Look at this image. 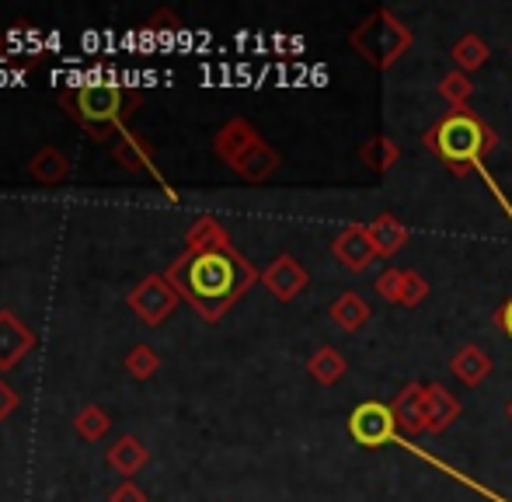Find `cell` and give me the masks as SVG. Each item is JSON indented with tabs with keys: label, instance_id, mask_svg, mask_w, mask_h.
Returning <instances> with one entry per match:
<instances>
[{
	"label": "cell",
	"instance_id": "1",
	"mask_svg": "<svg viewBox=\"0 0 512 502\" xmlns=\"http://www.w3.org/2000/svg\"><path fill=\"white\" fill-rule=\"evenodd\" d=\"M175 293L189 300L199 311V318L220 321L251 286L258 283V272L244 255H237L234 245L209 248V251H185L164 272Z\"/></svg>",
	"mask_w": 512,
	"mask_h": 502
},
{
	"label": "cell",
	"instance_id": "2",
	"mask_svg": "<svg viewBox=\"0 0 512 502\" xmlns=\"http://www.w3.org/2000/svg\"><path fill=\"white\" fill-rule=\"evenodd\" d=\"M143 98L119 84H81L74 91H63L60 105L91 140L115 143L126 133V112H133Z\"/></svg>",
	"mask_w": 512,
	"mask_h": 502
},
{
	"label": "cell",
	"instance_id": "3",
	"mask_svg": "<svg viewBox=\"0 0 512 502\" xmlns=\"http://www.w3.org/2000/svg\"><path fill=\"white\" fill-rule=\"evenodd\" d=\"M422 143L439 157L443 164H450V171L467 175V171H478L485 164V154H492L499 136L488 129V123H481L471 112H450L443 116L429 133L422 136Z\"/></svg>",
	"mask_w": 512,
	"mask_h": 502
},
{
	"label": "cell",
	"instance_id": "4",
	"mask_svg": "<svg viewBox=\"0 0 512 502\" xmlns=\"http://www.w3.org/2000/svg\"><path fill=\"white\" fill-rule=\"evenodd\" d=\"M352 49H356L359 56H363L370 67H391L394 60H401V56L408 53L411 46V32L405 21L394 18L387 7H380V11H373L370 18L363 21V25L352 32Z\"/></svg>",
	"mask_w": 512,
	"mask_h": 502
},
{
	"label": "cell",
	"instance_id": "5",
	"mask_svg": "<svg viewBox=\"0 0 512 502\" xmlns=\"http://www.w3.org/2000/svg\"><path fill=\"white\" fill-rule=\"evenodd\" d=\"M349 436L359 447L380 450L387 443H398V419H394V408L384 401H363V405L352 408L349 415Z\"/></svg>",
	"mask_w": 512,
	"mask_h": 502
},
{
	"label": "cell",
	"instance_id": "6",
	"mask_svg": "<svg viewBox=\"0 0 512 502\" xmlns=\"http://www.w3.org/2000/svg\"><path fill=\"white\" fill-rule=\"evenodd\" d=\"M126 300H129V307L140 314V321L161 325V321H168L171 314H175V307L182 297H178L175 286H171L164 276H147L133 286V293H129Z\"/></svg>",
	"mask_w": 512,
	"mask_h": 502
},
{
	"label": "cell",
	"instance_id": "7",
	"mask_svg": "<svg viewBox=\"0 0 512 502\" xmlns=\"http://www.w3.org/2000/svg\"><path fill=\"white\" fill-rule=\"evenodd\" d=\"M112 154L115 161L122 164V168L129 171V175H150L157 185H164V192H168V199L175 203V189H171L168 182H164V175L154 168V147H150L147 140H143L140 133H133V129H126V133L119 136V140L112 143Z\"/></svg>",
	"mask_w": 512,
	"mask_h": 502
},
{
	"label": "cell",
	"instance_id": "8",
	"mask_svg": "<svg viewBox=\"0 0 512 502\" xmlns=\"http://www.w3.org/2000/svg\"><path fill=\"white\" fill-rule=\"evenodd\" d=\"M258 283H262L276 300H293V297H300V293H304L307 269L293 255H279V258H272V262L265 265V272H262V279H258Z\"/></svg>",
	"mask_w": 512,
	"mask_h": 502
},
{
	"label": "cell",
	"instance_id": "9",
	"mask_svg": "<svg viewBox=\"0 0 512 502\" xmlns=\"http://www.w3.org/2000/svg\"><path fill=\"white\" fill-rule=\"evenodd\" d=\"M331 251H335V258H338V262H342L349 272L370 269V262L377 258V251H373V241H370V231H366L363 224L345 227V231L335 238V245H331Z\"/></svg>",
	"mask_w": 512,
	"mask_h": 502
},
{
	"label": "cell",
	"instance_id": "10",
	"mask_svg": "<svg viewBox=\"0 0 512 502\" xmlns=\"http://www.w3.org/2000/svg\"><path fill=\"white\" fill-rule=\"evenodd\" d=\"M35 349V335L11 311H0V370H11Z\"/></svg>",
	"mask_w": 512,
	"mask_h": 502
},
{
	"label": "cell",
	"instance_id": "11",
	"mask_svg": "<svg viewBox=\"0 0 512 502\" xmlns=\"http://www.w3.org/2000/svg\"><path fill=\"white\" fill-rule=\"evenodd\" d=\"M460 419V401L450 387L429 384L425 387V433H443Z\"/></svg>",
	"mask_w": 512,
	"mask_h": 502
},
{
	"label": "cell",
	"instance_id": "12",
	"mask_svg": "<svg viewBox=\"0 0 512 502\" xmlns=\"http://www.w3.org/2000/svg\"><path fill=\"white\" fill-rule=\"evenodd\" d=\"M230 168H234L244 182H255V185L269 182V178L276 175V168H279V154L265 140H255L234 164H230Z\"/></svg>",
	"mask_w": 512,
	"mask_h": 502
},
{
	"label": "cell",
	"instance_id": "13",
	"mask_svg": "<svg viewBox=\"0 0 512 502\" xmlns=\"http://www.w3.org/2000/svg\"><path fill=\"white\" fill-rule=\"evenodd\" d=\"M394 419H398V429H405L408 436L425 433V387L422 384H405L394 398Z\"/></svg>",
	"mask_w": 512,
	"mask_h": 502
},
{
	"label": "cell",
	"instance_id": "14",
	"mask_svg": "<svg viewBox=\"0 0 512 502\" xmlns=\"http://www.w3.org/2000/svg\"><path fill=\"white\" fill-rule=\"evenodd\" d=\"M255 140H262L258 136V129L248 123V119H230L227 126L216 133V140H213V154L220 157L223 164H234L237 157L244 154V150L251 147Z\"/></svg>",
	"mask_w": 512,
	"mask_h": 502
},
{
	"label": "cell",
	"instance_id": "15",
	"mask_svg": "<svg viewBox=\"0 0 512 502\" xmlns=\"http://www.w3.org/2000/svg\"><path fill=\"white\" fill-rule=\"evenodd\" d=\"M370 241H373V251H377V258H394L401 248L408 245V224H401L394 213H380L377 220H373L370 227Z\"/></svg>",
	"mask_w": 512,
	"mask_h": 502
},
{
	"label": "cell",
	"instance_id": "16",
	"mask_svg": "<svg viewBox=\"0 0 512 502\" xmlns=\"http://www.w3.org/2000/svg\"><path fill=\"white\" fill-rule=\"evenodd\" d=\"M28 175L39 185H60L70 175V157L60 147H42L39 154L28 161Z\"/></svg>",
	"mask_w": 512,
	"mask_h": 502
},
{
	"label": "cell",
	"instance_id": "17",
	"mask_svg": "<svg viewBox=\"0 0 512 502\" xmlns=\"http://www.w3.org/2000/svg\"><path fill=\"white\" fill-rule=\"evenodd\" d=\"M450 370H453V377L464 380L467 387H478L481 380L492 374V356H488L481 346H464L450 360Z\"/></svg>",
	"mask_w": 512,
	"mask_h": 502
},
{
	"label": "cell",
	"instance_id": "18",
	"mask_svg": "<svg viewBox=\"0 0 512 502\" xmlns=\"http://www.w3.org/2000/svg\"><path fill=\"white\" fill-rule=\"evenodd\" d=\"M147 461H150V450L143 447L136 436H119V440L108 447V464H112L119 475H136Z\"/></svg>",
	"mask_w": 512,
	"mask_h": 502
},
{
	"label": "cell",
	"instance_id": "19",
	"mask_svg": "<svg viewBox=\"0 0 512 502\" xmlns=\"http://www.w3.org/2000/svg\"><path fill=\"white\" fill-rule=\"evenodd\" d=\"M328 314L342 332H359V328L370 321V304H366L359 293H342V297L328 307Z\"/></svg>",
	"mask_w": 512,
	"mask_h": 502
},
{
	"label": "cell",
	"instance_id": "20",
	"mask_svg": "<svg viewBox=\"0 0 512 502\" xmlns=\"http://www.w3.org/2000/svg\"><path fill=\"white\" fill-rule=\"evenodd\" d=\"M345 356L338 353V349H331V346H321L314 356L307 360V370H310V377L317 380V384H324V387H331V384H338V380L345 377Z\"/></svg>",
	"mask_w": 512,
	"mask_h": 502
},
{
	"label": "cell",
	"instance_id": "21",
	"mask_svg": "<svg viewBox=\"0 0 512 502\" xmlns=\"http://www.w3.org/2000/svg\"><path fill=\"white\" fill-rule=\"evenodd\" d=\"M185 245H189V251H209V248H227L230 238H227V231H223L220 220L206 213V217H199L196 224L189 227Z\"/></svg>",
	"mask_w": 512,
	"mask_h": 502
},
{
	"label": "cell",
	"instance_id": "22",
	"mask_svg": "<svg viewBox=\"0 0 512 502\" xmlns=\"http://www.w3.org/2000/svg\"><path fill=\"white\" fill-rule=\"evenodd\" d=\"M398 157H401V147L394 140H387V136H373L370 143L359 147V161L377 171V175H387V171L398 164Z\"/></svg>",
	"mask_w": 512,
	"mask_h": 502
},
{
	"label": "cell",
	"instance_id": "23",
	"mask_svg": "<svg viewBox=\"0 0 512 502\" xmlns=\"http://www.w3.org/2000/svg\"><path fill=\"white\" fill-rule=\"evenodd\" d=\"M488 53H492V49H488V42L481 39V35L467 32V35H460L457 46H453V63H457L460 74H471V70L485 67Z\"/></svg>",
	"mask_w": 512,
	"mask_h": 502
},
{
	"label": "cell",
	"instance_id": "24",
	"mask_svg": "<svg viewBox=\"0 0 512 502\" xmlns=\"http://www.w3.org/2000/svg\"><path fill=\"white\" fill-rule=\"evenodd\" d=\"M439 95H443V102L450 105V112H464L467 102H471V95H474L471 77L460 74V70H450V74L439 81Z\"/></svg>",
	"mask_w": 512,
	"mask_h": 502
},
{
	"label": "cell",
	"instance_id": "25",
	"mask_svg": "<svg viewBox=\"0 0 512 502\" xmlns=\"http://www.w3.org/2000/svg\"><path fill=\"white\" fill-rule=\"evenodd\" d=\"M74 429H77V436H81V440L98 443V440H102V436L108 433V429H112V419H108L105 408L84 405L81 412H77V419H74Z\"/></svg>",
	"mask_w": 512,
	"mask_h": 502
},
{
	"label": "cell",
	"instance_id": "26",
	"mask_svg": "<svg viewBox=\"0 0 512 502\" xmlns=\"http://www.w3.org/2000/svg\"><path fill=\"white\" fill-rule=\"evenodd\" d=\"M126 370L136 380H147V377H154L157 370H161V356H157L150 346H133L126 353Z\"/></svg>",
	"mask_w": 512,
	"mask_h": 502
},
{
	"label": "cell",
	"instance_id": "27",
	"mask_svg": "<svg viewBox=\"0 0 512 502\" xmlns=\"http://www.w3.org/2000/svg\"><path fill=\"white\" fill-rule=\"evenodd\" d=\"M429 297V283H425L422 272L415 269H405V286H401V307H418L422 300Z\"/></svg>",
	"mask_w": 512,
	"mask_h": 502
},
{
	"label": "cell",
	"instance_id": "28",
	"mask_svg": "<svg viewBox=\"0 0 512 502\" xmlns=\"http://www.w3.org/2000/svg\"><path fill=\"white\" fill-rule=\"evenodd\" d=\"M401 286H405V269H384L377 276V293L387 300V304H398Z\"/></svg>",
	"mask_w": 512,
	"mask_h": 502
},
{
	"label": "cell",
	"instance_id": "29",
	"mask_svg": "<svg viewBox=\"0 0 512 502\" xmlns=\"http://www.w3.org/2000/svg\"><path fill=\"white\" fill-rule=\"evenodd\" d=\"M108 502H147V492H143L140 485L129 482V478H126V482H122L119 489L112 492V499H108Z\"/></svg>",
	"mask_w": 512,
	"mask_h": 502
},
{
	"label": "cell",
	"instance_id": "30",
	"mask_svg": "<svg viewBox=\"0 0 512 502\" xmlns=\"http://www.w3.org/2000/svg\"><path fill=\"white\" fill-rule=\"evenodd\" d=\"M14 408H18V391H14L7 380H0V422H4Z\"/></svg>",
	"mask_w": 512,
	"mask_h": 502
},
{
	"label": "cell",
	"instance_id": "31",
	"mask_svg": "<svg viewBox=\"0 0 512 502\" xmlns=\"http://www.w3.org/2000/svg\"><path fill=\"white\" fill-rule=\"evenodd\" d=\"M495 325H499L502 332H506L509 339H512V297L499 307V314H495Z\"/></svg>",
	"mask_w": 512,
	"mask_h": 502
},
{
	"label": "cell",
	"instance_id": "32",
	"mask_svg": "<svg viewBox=\"0 0 512 502\" xmlns=\"http://www.w3.org/2000/svg\"><path fill=\"white\" fill-rule=\"evenodd\" d=\"M509 415H512V401H509Z\"/></svg>",
	"mask_w": 512,
	"mask_h": 502
}]
</instances>
